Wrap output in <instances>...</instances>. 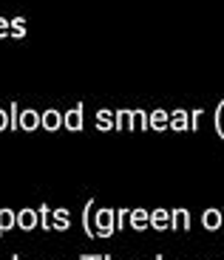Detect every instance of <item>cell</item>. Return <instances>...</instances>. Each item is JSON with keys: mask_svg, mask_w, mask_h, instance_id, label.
Masks as SVG:
<instances>
[{"mask_svg": "<svg viewBox=\"0 0 224 260\" xmlns=\"http://www.w3.org/2000/svg\"><path fill=\"white\" fill-rule=\"evenodd\" d=\"M114 232H117L114 209H108V207L94 209V235H97V238H102V241H108V238H114Z\"/></svg>", "mask_w": 224, "mask_h": 260, "instance_id": "cell-1", "label": "cell"}, {"mask_svg": "<svg viewBox=\"0 0 224 260\" xmlns=\"http://www.w3.org/2000/svg\"><path fill=\"white\" fill-rule=\"evenodd\" d=\"M82 119H86V105H74L63 113V127L71 130V133H79L82 130Z\"/></svg>", "mask_w": 224, "mask_h": 260, "instance_id": "cell-2", "label": "cell"}, {"mask_svg": "<svg viewBox=\"0 0 224 260\" xmlns=\"http://www.w3.org/2000/svg\"><path fill=\"white\" fill-rule=\"evenodd\" d=\"M148 130H156V133H165V130H171V111H162V108H156L153 113H148Z\"/></svg>", "mask_w": 224, "mask_h": 260, "instance_id": "cell-3", "label": "cell"}, {"mask_svg": "<svg viewBox=\"0 0 224 260\" xmlns=\"http://www.w3.org/2000/svg\"><path fill=\"white\" fill-rule=\"evenodd\" d=\"M128 226L136 229V232H145V229H151V212L142 207L131 209V215H128Z\"/></svg>", "mask_w": 224, "mask_h": 260, "instance_id": "cell-4", "label": "cell"}, {"mask_svg": "<svg viewBox=\"0 0 224 260\" xmlns=\"http://www.w3.org/2000/svg\"><path fill=\"white\" fill-rule=\"evenodd\" d=\"M171 229L173 232H190V212L185 207L171 209Z\"/></svg>", "mask_w": 224, "mask_h": 260, "instance_id": "cell-5", "label": "cell"}, {"mask_svg": "<svg viewBox=\"0 0 224 260\" xmlns=\"http://www.w3.org/2000/svg\"><path fill=\"white\" fill-rule=\"evenodd\" d=\"M40 218H37V209L32 207H23L17 212V229H23V232H32V229H37Z\"/></svg>", "mask_w": 224, "mask_h": 260, "instance_id": "cell-6", "label": "cell"}, {"mask_svg": "<svg viewBox=\"0 0 224 260\" xmlns=\"http://www.w3.org/2000/svg\"><path fill=\"white\" fill-rule=\"evenodd\" d=\"M202 226H205L207 232H216V229H221V226H224L221 209H216V207H207L205 212H202Z\"/></svg>", "mask_w": 224, "mask_h": 260, "instance_id": "cell-7", "label": "cell"}, {"mask_svg": "<svg viewBox=\"0 0 224 260\" xmlns=\"http://www.w3.org/2000/svg\"><path fill=\"white\" fill-rule=\"evenodd\" d=\"M40 127H46L48 133L60 130V127H63V113L54 111V108H51V111H43V113H40Z\"/></svg>", "mask_w": 224, "mask_h": 260, "instance_id": "cell-8", "label": "cell"}, {"mask_svg": "<svg viewBox=\"0 0 224 260\" xmlns=\"http://www.w3.org/2000/svg\"><path fill=\"white\" fill-rule=\"evenodd\" d=\"M51 229L54 232H68L71 229V212L68 209H51Z\"/></svg>", "mask_w": 224, "mask_h": 260, "instance_id": "cell-9", "label": "cell"}, {"mask_svg": "<svg viewBox=\"0 0 224 260\" xmlns=\"http://www.w3.org/2000/svg\"><path fill=\"white\" fill-rule=\"evenodd\" d=\"M151 229H156V232H165V229H171V209L159 207L151 212Z\"/></svg>", "mask_w": 224, "mask_h": 260, "instance_id": "cell-10", "label": "cell"}, {"mask_svg": "<svg viewBox=\"0 0 224 260\" xmlns=\"http://www.w3.org/2000/svg\"><path fill=\"white\" fill-rule=\"evenodd\" d=\"M171 130H176V133H182V130H190V111H185V108H176V111H171Z\"/></svg>", "mask_w": 224, "mask_h": 260, "instance_id": "cell-11", "label": "cell"}, {"mask_svg": "<svg viewBox=\"0 0 224 260\" xmlns=\"http://www.w3.org/2000/svg\"><path fill=\"white\" fill-rule=\"evenodd\" d=\"M14 226H17V212L9 207H0V238L6 232H12Z\"/></svg>", "mask_w": 224, "mask_h": 260, "instance_id": "cell-12", "label": "cell"}, {"mask_svg": "<svg viewBox=\"0 0 224 260\" xmlns=\"http://www.w3.org/2000/svg\"><path fill=\"white\" fill-rule=\"evenodd\" d=\"M82 232L88 238H97L94 235V195H91V201H86V207H82Z\"/></svg>", "mask_w": 224, "mask_h": 260, "instance_id": "cell-13", "label": "cell"}, {"mask_svg": "<svg viewBox=\"0 0 224 260\" xmlns=\"http://www.w3.org/2000/svg\"><path fill=\"white\" fill-rule=\"evenodd\" d=\"M20 127L26 130V133H34V130L40 127V113L32 111V108H29V111H23V113H20Z\"/></svg>", "mask_w": 224, "mask_h": 260, "instance_id": "cell-14", "label": "cell"}, {"mask_svg": "<svg viewBox=\"0 0 224 260\" xmlns=\"http://www.w3.org/2000/svg\"><path fill=\"white\" fill-rule=\"evenodd\" d=\"M97 130H102V133H108V130H114V111H108V108H102V111L97 113Z\"/></svg>", "mask_w": 224, "mask_h": 260, "instance_id": "cell-15", "label": "cell"}, {"mask_svg": "<svg viewBox=\"0 0 224 260\" xmlns=\"http://www.w3.org/2000/svg\"><path fill=\"white\" fill-rule=\"evenodd\" d=\"M37 218H40L37 226L43 229V232H51V207H48V204H40L37 207Z\"/></svg>", "mask_w": 224, "mask_h": 260, "instance_id": "cell-16", "label": "cell"}, {"mask_svg": "<svg viewBox=\"0 0 224 260\" xmlns=\"http://www.w3.org/2000/svg\"><path fill=\"white\" fill-rule=\"evenodd\" d=\"M114 130H131V111L114 113Z\"/></svg>", "mask_w": 224, "mask_h": 260, "instance_id": "cell-17", "label": "cell"}, {"mask_svg": "<svg viewBox=\"0 0 224 260\" xmlns=\"http://www.w3.org/2000/svg\"><path fill=\"white\" fill-rule=\"evenodd\" d=\"M131 130H148V113L145 111H131Z\"/></svg>", "mask_w": 224, "mask_h": 260, "instance_id": "cell-18", "label": "cell"}, {"mask_svg": "<svg viewBox=\"0 0 224 260\" xmlns=\"http://www.w3.org/2000/svg\"><path fill=\"white\" fill-rule=\"evenodd\" d=\"M213 124H216V136L224 139V102L216 105V113H213Z\"/></svg>", "mask_w": 224, "mask_h": 260, "instance_id": "cell-19", "label": "cell"}, {"mask_svg": "<svg viewBox=\"0 0 224 260\" xmlns=\"http://www.w3.org/2000/svg\"><path fill=\"white\" fill-rule=\"evenodd\" d=\"M6 111H9V130H20V105L12 102Z\"/></svg>", "mask_w": 224, "mask_h": 260, "instance_id": "cell-20", "label": "cell"}, {"mask_svg": "<svg viewBox=\"0 0 224 260\" xmlns=\"http://www.w3.org/2000/svg\"><path fill=\"white\" fill-rule=\"evenodd\" d=\"M128 215H131V209H128V207H119L117 212H114V221H117V232L128 226Z\"/></svg>", "mask_w": 224, "mask_h": 260, "instance_id": "cell-21", "label": "cell"}, {"mask_svg": "<svg viewBox=\"0 0 224 260\" xmlns=\"http://www.w3.org/2000/svg\"><path fill=\"white\" fill-rule=\"evenodd\" d=\"M202 119H205V111H190V130H199V124H202Z\"/></svg>", "mask_w": 224, "mask_h": 260, "instance_id": "cell-22", "label": "cell"}, {"mask_svg": "<svg viewBox=\"0 0 224 260\" xmlns=\"http://www.w3.org/2000/svg\"><path fill=\"white\" fill-rule=\"evenodd\" d=\"M0 130H9V111L0 108Z\"/></svg>", "mask_w": 224, "mask_h": 260, "instance_id": "cell-23", "label": "cell"}, {"mask_svg": "<svg viewBox=\"0 0 224 260\" xmlns=\"http://www.w3.org/2000/svg\"><path fill=\"white\" fill-rule=\"evenodd\" d=\"M79 260H102V254H79Z\"/></svg>", "mask_w": 224, "mask_h": 260, "instance_id": "cell-24", "label": "cell"}, {"mask_svg": "<svg viewBox=\"0 0 224 260\" xmlns=\"http://www.w3.org/2000/svg\"><path fill=\"white\" fill-rule=\"evenodd\" d=\"M102 260H114V257H111V254H102Z\"/></svg>", "mask_w": 224, "mask_h": 260, "instance_id": "cell-25", "label": "cell"}, {"mask_svg": "<svg viewBox=\"0 0 224 260\" xmlns=\"http://www.w3.org/2000/svg\"><path fill=\"white\" fill-rule=\"evenodd\" d=\"M3 31H6V26H3V23H0V34H3Z\"/></svg>", "mask_w": 224, "mask_h": 260, "instance_id": "cell-26", "label": "cell"}, {"mask_svg": "<svg viewBox=\"0 0 224 260\" xmlns=\"http://www.w3.org/2000/svg\"><path fill=\"white\" fill-rule=\"evenodd\" d=\"M156 260H165V257H162V254H156Z\"/></svg>", "mask_w": 224, "mask_h": 260, "instance_id": "cell-27", "label": "cell"}, {"mask_svg": "<svg viewBox=\"0 0 224 260\" xmlns=\"http://www.w3.org/2000/svg\"><path fill=\"white\" fill-rule=\"evenodd\" d=\"M9 260H20V257H17V254H14V257H9Z\"/></svg>", "mask_w": 224, "mask_h": 260, "instance_id": "cell-28", "label": "cell"}, {"mask_svg": "<svg viewBox=\"0 0 224 260\" xmlns=\"http://www.w3.org/2000/svg\"><path fill=\"white\" fill-rule=\"evenodd\" d=\"M221 218H224V209H221Z\"/></svg>", "mask_w": 224, "mask_h": 260, "instance_id": "cell-29", "label": "cell"}]
</instances>
